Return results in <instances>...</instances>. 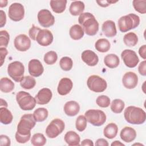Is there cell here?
Masks as SVG:
<instances>
[{
	"mask_svg": "<svg viewBox=\"0 0 146 146\" xmlns=\"http://www.w3.org/2000/svg\"><path fill=\"white\" fill-rule=\"evenodd\" d=\"M36 121L31 113L23 115L17 125L15 133V139L19 143L23 144L27 142L31 137V130L34 127Z\"/></svg>",
	"mask_w": 146,
	"mask_h": 146,
	"instance_id": "cell-1",
	"label": "cell"
},
{
	"mask_svg": "<svg viewBox=\"0 0 146 146\" xmlns=\"http://www.w3.org/2000/svg\"><path fill=\"white\" fill-rule=\"evenodd\" d=\"M78 22L88 35H95L99 30V23L94 15L90 13H82L78 18Z\"/></svg>",
	"mask_w": 146,
	"mask_h": 146,
	"instance_id": "cell-2",
	"label": "cell"
},
{
	"mask_svg": "<svg viewBox=\"0 0 146 146\" xmlns=\"http://www.w3.org/2000/svg\"><path fill=\"white\" fill-rule=\"evenodd\" d=\"M125 120L132 124H143L146 119L145 112L141 108L135 106H129L124 112Z\"/></svg>",
	"mask_w": 146,
	"mask_h": 146,
	"instance_id": "cell-3",
	"label": "cell"
},
{
	"mask_svg": "<svg viewBox=\"0 0 146 146\" xmlns=\"http://www.w3.org/2000/svg\"><path fill=\"white\" fill-rule=\"evenodd\" d=\"M139 24V17L133 13L122 16L118 20V27L119 30L122 33L127 32L131 29H135Z\"/></svg>",
	"mask_w": 146,
	"mask_h": 146,
	"instance_id": "cell-4",
	"label": "cell"
},
{
	"mask_svg": "<svg viewBox=\"0 0 146 146\" xmlns=\"http://www.w3.org/2000/svg\"><path fill=\"white\" fill-rule=\"evenodd\" d=\"M16 100L19 107L23 111L32 110L36 105V100L29 93L19 91L16 95Z\"/></svg>",
	"mask_w": 146,
	"mask_h": 146,
	"instance_id": "cell-5",
	"label": "cell"
},
{
	"mask_svg": "<svg viewBox=\"0 0 146 146\" xmlns=\"http://www.w3.org/2000/svg\"><path fill=\"white\" fill-rule=\"evenodd\" d=\"M85 117L90 123L94 126H100L106 121L105 113L100 110H88L85 112Z\"/></svg>",
	"mask_w": 146,
	"mask_h": 146,
	"instance_id": "cell-6",
	"label": "cell"
},
{
	"mask_svg": "<svg viewBox=\"0 0 146 146\" xmlns=\"http://www.w3.org/2000/svg\"><path fill=\"white\" fill-rule=\"evenodd\" d=\"M25 67L19 61H14L10 63L7 67L8 75L16 82H20L23 78Z\"/></svg>",
	"mask_w": 146,
	"mask_h": 146,
	"instance_id": "cell-7",
	"label": "cell"
},
{
	"mask_svg": "<svg viewBox=\"0 0 146 146\" xmlns=\"http://www.w3.org/2000/svg\"><path fill=\"white\" fill-rule=\"evenodd\" d=\"M87 84L88 88L95 92H102L107 88V84L106 81L100 76L93 75L87 79Z\"/></svg>",
	"mask_w": 146,
	"mask_h": 146,
	"instance_id": "cell-8",
	"label": "cell"
},
{
	"mask_svg": "<svg viewBox=\"0 0 146 146\" xmlns=\"http://www.w3.org/2000/svg\"><path fill=\"white\" fill-rule=\"evenodd\" d=\"M64 121L58 118L54 119L47 125L46 129V133L49 138L54 139L60 135L64 129Z\"/></svg>",
	"mask_w": 146,
	"mask_h": 146,
	"instance_id": "cell-9",
	"label": "cell"
},
{
	"mask_svg": "<svg viewBox=\"0 0 146 146\" xmlns=\"http://www.w3.org/2000/svg\"><path fill=\"white\" fill-rule=\"evenodd\" d=\"M8 15L9 18L15 22L20 21L24 18L25 9L23 6L19 3H13L9 6Z\"/></svg>",
	"mask_w": 146,
	"mask_h": 146,
	"instance_id": "cell-10",
	"label": "cell"
},
{
	"mask_svg": "<svg viewBox=\"0 0 146 146\" xmlns=\"http://www.w3.org/2000/svg\"><path fill=\"white\" fill-rule=\"evenodd\" d=\"M121 57L125 65L129 68L135 67L139 62L136 53L132 50H124L121 54Z\"/></svg>",
	"mask_w": 146,
	"mask_h": 146,
	"instance_id": "cell-11",
	"label": "cell"
},
{
	"mask_svg": "<svg viewBox=\"0 0 146 146\" xmlns=\"http://www.w3.org/2000/svg\"><path fill=\"white\" fill-rule=\"evenodd\" d=\"M38 21L43 27H49L54 25L55 18L51 13L47 9H42L38 13Z\"/></svg>",
	"mask_w": 146,
	"mask_h": 146,
	"instance_id": "cell-12",
	"label": "cell"
},
{
	"mask_svg": "<svg viewBox=\"0 0 146 146\" xmlns=\"http://www.w3.org/2000/svg\"><path fill=\"white\" fill-rule=\"evenodd\" d=\"M15 48L19 51H26L30 48L31 40L25 34L17 35L14 40Z\"/></svg>",
	"mask_w": 146,
	"mask_h": 146,
	"instance_id": "cell-13",
	"label": "cell"
},
{
	"mask_svg": "<svg viewBox=\"0 0 146 146\" xmlns=\"http://www.w3.org/2000/svg\"><path fill=\"white\" fill-rule=\"evenodd\" d=\"M53 35L47 29H41L36 37V41L42 46H48L53 41Z\"/></svg>",
	"mask_w": 146,
	"mask_h": 146,
	"instance_id": "cell-14",
	"label": "cell"
},
{
	"mask_svg": "<svg viewBox=\"0 0 146 146\" xmlns=\"http://www.w3.org/2000/svg\"><path fill=\"white\" fill-rule=\"evenodd\" d=\"M28 70L31 76L38 77L43 74L44 68L42 64L39 60L33 59L29 62Z\"/></svg>",
	"mask_w": 146,
	"mask_h": 146,
	"instance_id": "cell-15",
	"label": "cell"
},
{
	"mask_svg": "<svg viewBox=\"0 0 146 146\" xmlns=\"http://www.w3.org/2000/svg\"><path fill=\"white\" fill-rule=\"evenodd\" d=\"M137 75L133 72H127L124 74L122 78V83L124 87L128 89L135 88L137 85Z\"/></svg>",
	"mask_w": 146,
	"mask_h": 146,
	"instance_id": "cell-16",
	"label": "cell"
},
{
	"mask_svg": "<svg viewBox=\"0 0 146 146\" xmlns=\"http://www.w3.org/2000/svg\"><path fill=\"white\" fill-rule=\"evenodd\" d=\"M52 96V94L50 89L43 88L40 90L35 95V99L37 104L40 105L46 104L50 102Z\"/></svg>",
	"mask_w": 146,
	"mask_h": 146,
	"instance_id": "cell-17",
	"label": "cell"
},
{
	"mask_svg": "<svg viewBox=\"0 0 146 146\" xmlns=\"http://www.w3.org/2000/svg\"><path fill=\"white\" fill-rule=\"evenodd\" d=\"M72 87L73 83L72 80L68 78H63L59 82L57 91L59 95L64 96L70 93Z\"/></svg>",
	"mask_w": 146,
	"mask_h": 146,
	"instance_id": "cell-18",
	"label": "cell"
},
{
	"mask_svg": "<svg viewBox=\"0 0 146 146\" xmlns=\"http://www.w3.org/2000/svg\"><path fill=\"white\" fill-rule=\"evenodd\" d=\"M81 58L85 63L90 66H95L99 62L98 55L90 50H87L82 52Z\"/></svg>",
	"mask_w": 146,
	"mask_h": 146,
	"instance_id": "cell-19",
	"label": "cell"
},
{
	"mask_svg": "<svg viewBox=\"0 0 146 146\" xmlns=\"http://www.w3.org/2000/svg\"><path fill=\"white\" fill-rule=\"evenodd\" d=\"M120 136L123 141L130 143L135 139L136 137V132L131 127H125L121 129Z\"/></svg>",
	"mask_w": 146,
	"mask_h": 146,
	"instance_id": "cell-20",
	"label": "cell"
},
{
	"mask_svg": "<svg viewBox=\"0 0 146 146\" xmlns=\"http://www.w3.org/2000/svg\"><path fill=\"white\" fill-rule=\"evenodd\" d=\"M102 31L107 37H113L116 35L117 30L115 23L111 20L105 21L102 25Z\"/></svg>",
	"mask_w": 146,
	"mask_h": 146,
	"instance_id": "cell-21",
	"label": "cell"
},
{
	"mask_svg": "<svg viewBox=\"0 0 146 146\" xmlns=\"http://www.w3.org/2000/svg\"><path fill=\"white\" fill-rule=\"evenodd\" d=\"M80 111L79 104L75 101H68L64 106V111L69 116L76 115Z\"/></svg>",
	"mask_w": 146,
	"mask_h": 146,
	"instance_id": "cell-22",
	"label": "cell"
},
{
	"mask_svg": "<svg viewBox=\"0 0 146 146\" xmlns=\"http://www.w3.org/2000/svg\"><path fill=\"white\" fill-rule=\"evenodd\" d=\"M64 141L70 146L79 145L80 138L79 135L74 131H70L64 135Z\"/></svg>",
	"mask_w": 146,
	"mask_h": 146,
	"instance_id": "cell-23",
	"label": "cell"
},
{
	"mask_svg": "<svg viewBox=\"0 0 146 146\" xmlns=\"http://www.w3.org/2000/svg\"><path fill=\"white\" fill-rule=\"evenodd\" d=\"M84 7V3L82 1H75L71 2L69 7V11L72 15L77 16L83 13Z\"/></svg>",
	"mask_w": 146,
	"mask_h": 146,
	"instance_id": "cell-24",
	"label": "cell"
},
{
	"mask_svg": "<svg viewBox=\"0 0 146 146\" xmlns=\"http://www.w3.org/2000/svg\"><path fill=\"white\" fill-rule=\"evenodd\" d=\"M104 63L105 65L110 68H114L119 66L120 60L116 54H110L104 57Z\"/></svg>",
	"mask_w": 146,
	"mask_h": 146,
	"instance_id": "cell-25",
	"label": "cell"
},
{
	"mask_svg": "<svg viewBox=\"0 0 146 146\" xmlns=\"http://www.w3.org/2000/svg\"><path fill=\"white\" fill-rule=\"evenodd\" d=\"M67 2V1L66 0H51L50 2V5L54 13L60 14L65 10Z\"/></svg>",
	"mask_w": 146,
	"mask_h": 146,
	"instance_id": "cell-26",
	"label": "cell"
},
{
	"mask_svg": "<svg viewBox=\"0 0 146 146\" xmlns=\"http://www.w3.org/2000/svg\"><path fill=\"white\" fill-rule=\"evenodd\" d=\"M117 125L113 123H111L105 127L103 130V133L106 137L112 139L116 137L117 133Z\"/></svg>",
	"mask_w": 146,
	"mask_h": 146,
	"instance_id": "cell-27",
	"label": "cell"
},
{
	"mask_svg": "<svg viewBox=\"0 0 146 146\" xmlns=\"http://www.w3.org/2000/svg\"><path fill=\"white\" fill-rule=\"evenodd\" d=\"M70 37L74 40L80 39L84 36V31L83 27L79 25H74L70 29L69 31Z\"/></svg>",
	"mask_w": 146,
	"mask_h": 146,
	"instance_id": "cell-28",
	"label": "cell"
},
{
	"mask_svg": "<svg viewBox=\"0 0 146 146\" xmlns=\"http://www.w3.org/2000/svg\"><path fill=\"white\" fill-rule=\"evenodd\" d=\"M14 88V83L8 78H2L0 80V90L2 92L9 93Z\"/></svg>",
	"mask_w": 146,
	"mask_h": 146,
	"instance_id": "cell-29",
	"label": "cell"
},
{
	"mask_svg": "<svg viewBox=\"0 0 146 146\" xmlns=\"http://www.w3.org/2000/svg\"><path fill=\"white\" fill-rule=\"evenodd\" d=\"M11 112L5 107L0 108V121L3 124H9L13 121Z\"/></svg>",
	"mask_w": 146,
	"mask_h": 146,
	"instance_id": "cell-30",
	"label": "cell"
},
{
	"mask_svg": "<svg viewBox=\"0 0 146 146\" xmlns=\"http://www.w3.org/2000/svg\"><path fill=\"white\" fill-rule=\"evenodd\" d=\"M111 47V44L108 40L105 38H101L98 39L95 44L96 50L100 52H107Z\"/></svg>",
	"mask_w": 146,
	"mask_h": 146,
	"instance_id": "cell-31",
	"label": "cell"
},
{
	"mask_svg": "<svg viewBox=\"0 0 146 146\" xmlns=\"http://www.w3.org/2000/svg\"><path fill=\"white\" fill-rule=\"evenodd\" d=\"M123 41L127 46L133 47L138 42V37L135 33L130 32L124 35L123 37Z\"/></svg>",
	"mask_w": 146,
	"mask_h": 146,
	"instance_id": "cell-32",
	"label": "cell"
},
{
	"mask_svg": "<svg viewBox=\"0 0 146 146\" xmlns=\"http://www.w3.org/2000/svg\"><path fill=\"white\" fill-rule=\"evenodd\" d=\"M33 115L36 121L42 122L47 118L48 112L45 108H38L34 111Z\"/></svg>",
	"mask_w": 146,
	"mask_h": 146,
	"instance_id": "cell-33",
	"label": "cell"
},
{
	"mask_svg": "<svg viewBox=\"0 0 146 146\" xmlns=\"http://www.w3.org/2000/svg\"><path fill=\"white\" fill-rule=\"evenodd\" d=\"M36 84L35 79L31 76H23L20 82L21 86L26 90H30L33 88Z\"/></svg>",
	"mask_w": 146,
	"mask_h": 146,
	"instance_id": "cell-34",
	"label": "cell"
},
{
	"mask_svg": "<svg viewBox=\"0 0 146 146\" xmlns=\"http://www.w3.org/2000/svg\"><path fill=\"white\" fill-rule=\"evenodd\" d=\"M125 106L124 102L119 99L112 100L111 104V110L115 113H120L124 110Z\"/></svg>",
	"mask_w": 146,
	"mask_h": 146,
	"instance_id": "cell-35",
	"label": "cell"
},
{
	"mask_svg": "<svg viewBox=\"0 0 146 146\" xmlns=\"http://www.w3.org/2000/svg\"><path fill=\"white\" fill-rule=\"evenodd\" d=\"M31 143L34 146H43L46 143V139L43 134L36 133L32 136Z\"/></svg>",
	"mask_w": 146,
	"mask_h": 146,
	"instance_id": "cell-36",
	"label": "cell"
},
{
	"mask_svg": "<svg viewBox=\"0 0 146 146\" xmlns=\"http://www.w3.org/2000/svg\"><path fill=\"white\" fill-rule=\"evenodd\" d=\"M59 65L62 70L68 71L72 68L73 66V62L71 58L70 57L64 56L60 59Z\"/></svg>",
	"mask_w": 146,
	"mask_h": 146,
	"instance_id": "cell-37",
	"label": "cell"
},
{
	"mask_svg": "<svg viewBox=\"0 0 146 146\" xmlns=\"http://www.w3.org/2000/svg\"><path fill=\"white\" fill-rule=\"evenodd\" d=\"M44 62L48 65L54 64L58 59V55L54 51H50L45 54L44 56Z\"/></svg>",
	"mask_w": 146,
	"mask_h": 146,
	"instance_id": "cell-38",
	"label": "cell"
},
{
	"mask_svg": "<svg viewBox=\"0 0 146 146\" xmlns=\"http://www.w3.org/2000/svg\"><path fill=\"white\" fill-rule=\"evenodd\" d=\"M76 128L78 131L82 132L87 127V119L83 115H79L76 120L75 122Z\"/></svg>",
	"mask_w": 146,
	"mask_h": 146,
	"instance_id": "cell-39",
	"label": "cell"
},
{
	"mask_svg": "<svg viewBox=\"0 0 146 146\" xmlns=\"http://www.w3.org/2000/svg\"><path fill=\"white\" fill-rule=\"evenodd\" d=\"M132 4L136 11L141 14H145L146 13V1L134 0L132 1Z\"/></svg>",
	"mask_w": 146,
	"mask_h": 146,
	"instance_id": "cell-40",
	"label": "cell"
},
{
	"mask_svg": "<svg viewBox=\"0 0 146 146\" xmlns=\"http://www.w3.org/2000/svg\"><path fill=\"white\" fill-rule=\"evenodd\" d=\"M97 105L102 108L108 107L110 105V99L106 95L99 96L96 100Z\"/></svg>",
	"mask_w": 146,
	"mask_h": 146,
	"instance_id": "cell-41",
	"label": "cell"
},
{
	"mask_svg": "<svg viewBox=\"0 0 146 146\" xmlns=\"http://www.w3.org/2000/svg\"><path fill=\"white\" fill-rule=\"evenodd\" d=\"M10 35L6 30H1L0 31V46L6 47L9 44Z\"/></svg>",
	"mask_w": 146,
	"mask_h": 146,
	"instance_id": "cell-42",
	"label": "cell"
},
{
	"mask_svg": "<svg viewBox=\"0 0 146 146\" xmlns=\"http://www.w3.org/2000/svg\"><path fill=\"white\" fill-rule=\"evenodd\" d=\"M40 30L41 29L39 27H36V26H35L34 25H33L32 27L30 29V30L29 31V36L30 37V38L34 40H35L36 35Z\"/></svg>",
	"mask_w": 146,
	"mask_h": 146,
	"instance_id": "cell-43",
	"label": "cell"
},
{
	"mask_svg": "<svg viewBox=\"0 0 146 146\" xmlns=\"http://www.w3.org/2000/svg\"><path fill=\"white\" fill-rule=\"evenodd\" d=\"M0 141L1 146H9L11 144L10 138L5 135H1L0 136Z\"/></svg>",
	"mask_w": 146,
	"mask_h": 146,
	"instance_id": "cell-44",
	"label": "cell"
},
{
	"mask_svg": "<svg viewBox=\"0 0 146 146\" xmlns=\"http://www.w3.org/2000/svg\"><path fill=\"white\" fill-rule=\"evenodd\" d=\"M145 66H146V62H145V60H144L139 64V66L138 67V71H139L140 74L143 76L146 75Z\"/></svg>",
	"mask_w": 146,
	"mask_h": 146,
	"instance_id": "cell-45",
	"label": "cell"
},
{
	"mask_svg": "<svg viewBox=\"0 0 146 146\" xmlns=\"http://www.w3.org/2000/svg\"><path fill=\"white\" fill-rule=\"evenodd\" d=\"M0 51H1V66H2L3 64L5 57L6 56L8 53V51L6 48V47H1Z\"/></svg>",
	"mask_w": 146,
	"mask_h": 146,
	"instance_id": "cell-46",
	"label": "cell"
},
{
	"mask_svg": "<svg viewBox=\"0 0 146 146\" xmlns=\"http://www.w3.org/2000/svg\"><path fill=\"white\" fill-rule=\"evenodd\" d=\"M117 2V1H107V0H105V1H96L97 3L100 6H102V7H107L109 5H110L111 4L116 3Z\"/></svg>",
	"mask_w": 146,
	"mask_h": 146,
	"instance_id": "cell-47",
	"label": "cell"
},
{
	"mask_svg": "<svg viewBox=\"0 0 146 146\" xmlns=\"http://www.w3.org/2000/svg\"><path fill=\"white\" fill-rule=\"evenodd\" d=\"M145 51H146V45L145 44H144L142 46H141L139 50V54L140 56L144 59H146Z\"/></svg>",
	"mask_w": 146,
	"mask_h": 146,
	"instance_id": "cell-48",
	"label": "cell"
},
{
	"mask_svg": "<svg viewBox=\"0 0 146 146\" xmlns=\"http://www.w3.org/2000/svg\"><path fill=\"white\" fill-rule=\"evenodd\" d=\"M6 22V16L5 13L1 10V27H3Z\"/></svg>",
	"mask_w": 146,
	"mask_h": 146,
	"instance_id": "cell-49",
	"label": "cell"
},
{
	"mask_svg": "<svg viewBox=\"0 0 146 146\" xmlns=\"http://www.w3.org/2000/svg\"><path fill=\"white\" fill-rule=\"evenodd\" d=\"M95 145L97 146H108V143L106 140L104 139H99L96 140L95 143Z\"/></svg>",
	"mask_w": 146,
	"mask_h": 146,
	"instance_id": "cell-50",
	"label": "cell"
},
{
	"mask_svg": "<svg viewBox=\"0 0 146 146\" xmlns=\"http://www.w3.org/2000/svg\"><path fill=\"white\" fill-rule=\"evenodd\" d=\"M81 145H84V146H86V145H89V146H93L94 145V143L92 142V141L90 139H84L83 140L81 144H80Z\"/></svg>",
	"mask_w": 146,
	"mask_h": 146,
	"instance_id": "cell-51",
	"label": "cell"
},
{
	"mask_svg": "<svg viewBox=\"0 0 146 146\" xmlns=\"http://www.w3.org/2000/svg\"><path fill=\"white\" fill-rule=\"evenodd\" d=\"M111 145L112 146H117V145H122V146H124V144L123 143H121V142H120L119 141H117V140H116L114 142H113L112 144H111Z\"/></svg>",
	"mask_w": 146,
	"mask_h": 146,
	"instance_id": "cell-52",
	"label": "cell"
},
{
	"mask_svg": "<svg viewBox=\"0 0 146 146\" xmlns=\"http://www.w3.org/2000/svg\"><path fill=\"white\" fill-rule=\"evenodd\" d=\"M7 1H3V0H1L0 1V7H3L7 6Z\"/></svg>",
	"mask_w": 146,
	"mask_h": 146,
	"instance_id": "cell-53",
	"label": "cell"
}]
</instances>
